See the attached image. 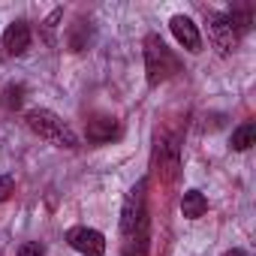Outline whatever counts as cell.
I'll return each instance as SVG.
<instances>
[{
	"label": "cell",
	"mask_w": 256,
	"mask_h": 256,
	"mask_svg": "<svg viewBox=\"0 0 256 256\" xmlns=\"http://www.w3.org/2000/svg\"><path fill=\"white\" fill-rule=\"evenodd\" d=\"M64 18V10H54L48 18H46V40L52 42V34H54V28H58V22Z\"/></svg>",
	"instance_id": "17"
},
{
	"label": "cell",
	"mask_w": 256,
	"mask_h": 256,
	"mask_svg": "<svg viewBox=\"0 0 256 256\" xmlns=\"http://www.w3.org/2000/svg\"><path fill=\"white\" fill-rule=\"evenodd\" d=\"M169 30H172V36H175V42L184 46L190 54H199V52H202V34H199L196 22H193L190 16H172V18H169Z\"/></svg>",
	"instance_id": "7"
},
{
	"label": "cell",
	"mask_w": 256,
	"mask_h": 256,
	"mask_svg": "<svg viewBox=\"0 0 256 256\" xmlns=\"http://www.w3.org/2000/svg\"><path fill=\"white\" fill-rule=\"evenodd\" d=\"M22 102H24V84L22 82H10L4 88V108L16 112V108H22Z\"/></svg>",
	"instance_id": "14"
},
{
	"label": "cell",
	"mask_w": 256,
	"mask_h": 256,
	"mask_svg": "<svg viewBox=\"0 0 256 256\" xmlns=\"http://www.w3.org/2000/svg\"><path fill=\"white\" fill-rule=\"evenodd\" d=\"M42 253H46V247L40 241H24L18 247V256H42Z\"/></svg>",
	"instance_id": "16"
},
{
	"label": "cell",
	"mask_w": 256,
	"mask_h": 256,
	"mask_svg": "<svg viewBox=\"0 0 256 256\" xmlns=\"http://www.w3.org/2000/svg\"><path fill=\"white\" fill-rule=\"evenodd\" d=\"M124 256H148V226L124 241Z\"/></svg>",
	"instance_id": "13"
},
{
	"label": "cell",
	"mask_w": 256,
	"mask_h": 256,
	"mask_svg": "<svg viewBox=\"0 0 256 256\" xmlns=\"http://www.w3.org/2000/svg\"><path fill=\"white\" fill-rule=\"evenodd\" d=\"M226 18H229V24L238 30V36H244V34L253 28V10H250V6H232V10L226 12Z\"/></svg>",
	"instance_id": "12"
},
{
	"label": "cell",
	"mask_w": 256,
	"mask_h": 256,
	"mask_svg": "<svg viewBox=\"0 0 256 256\" xmlns=\"http://www.w3.org/2000/svg\"><path fill=\"white\" fill-rule=\"evenodd\" d=\"M118 136H120V126H118V120L112 114H94L88 120V142L106 145V142H112Z\"/></svg>",
	"instance_id": "9"
},
{
	"label": "cell",
	"mask_w": 256,
	"mask_h": 256,
	"mask_svg": "<svg viewBox=\"0 0 256 256\" xmlns=\"http://www.w3.org/2000/svg\"><path fill=\"white\" fill-rule=\"evenodd\" d=\"M229 145H232V151H247V148H253V145H256V124H253V120L238 124L235 130H232Z\"/></svg>",
	"instance_id": "11"
},
{
	"label": "cell",
	"mask_w": 256,
	"mask_h": 256,
	"mask_svg": "<svg viewBox=\"0 0 256 256\" xmlns=\"http://www.w3.org/2000/svg\"><path fill=\"white\" fill-rule=\"evenodd\" d=\"M181 169V148L169 133H160L154 142V172L163 181H175Z\"/></svg>",
	"instance_id": "4"
},
{
	"label": "cell",
	"mask_w": 256,
	"mask_h": 256,
	"mask_svg": "<svg viewBox=\"0 0 256 256\" xmlns=\"http://www.w3.org/2000/svg\"><path fill=\"white\" fill-rule=\"evenodd\" d=\"M66 244L82 256H106V235L94 226H72L66 229Z\"/></svg>",
	"instance_id": "6"
},
{
	"label": "cell",
	"mask_w": 256,
	"mask_h": 256,
	"mask_svg": "<svg viewBox=\"0 0 256 256\" xmlns=\"http://www.w3.org/2000/svg\"><path fill=\"white\" fill-rule=\"evenodd\" d=\"M16 193V178L12 175H0V202H6Z\"/></svg>",
	"instance_id": "15"
},
{
	"label": "cell",
	"mask_w": 256,
	"mask_h": 256,
	"mask_svg": "<svg viewBox=\"0 0 256 256\" xmlns=\"http://www.w3.org/2000/svg\"><path fill=\"white\" fill-rule=\"evenodd\" d=\"M30 42H34V34H30V24H28L24 18L12 22V24L4 30V36H0V46H4V52L12 54V58H22V54L30 48Z\"/></svg>",
	"instance_id": "8"
},
{
	"label": "cell",
	"mask_w": 256,
	"mask_h": 256,
	"mask_svg": "<svg viewBox=\"0 0 256 256\" xmlns=\"http://www.w3.org/2000/svg\"><path fill=\"white\" fill-rule=\"evenodd\" d=\"M205 24H208V36H211V42H214V48H217L220 54H232V52L238 48L241 36H238V30L229 24L226 12L205 10Z\"/></svg>",
	"instance_id": "5"
},
{
	"label": "cell",
	"mask_w": 256,
	"mask_h": 256,
	"mask_svg": "<svg viewBox=\"0 0 256 256\" xmlns=\"http://www.w3.org/2000/svg\"><path fill=\"white\" fill-rule=\"evenodd\" d=\"M181 214H184L187 220L205 217V214H208V199H205V193L196 190V187L184 190V193H181Z\"/></svg>",
	"instance_id": "10"
},
{
	"label": "cell",
	"mask_w": 256,
	"mask_h": 256,
	"mask_svg": "<svg viewBox=\"0 0 256 256\" xmlns=\"http://www.w3.org/2000/svg\"><path fill=\"white\" fill-rule=\"evenodd\" d=\"M148 226V178H139L124 196L120 205V235L130 238L133 232Z\"/></svg>",
	"instance_id": "3"
},
{
	"label": "cell",
	"mask_w": 256,
	"mask_h": 256,
	"mask_svg": "<svg viewBox=\"0 0 256 256\" xmlns=\"http://www.w3.org/2000/svg\"><path fill=\"white\" fill-rule=\"evenodd\" d=\"M24 124H28L30 133H36L40 139H46V142H52L58 148H66V151H76L78 148L76 130H72V126L60 114H54L52 108H30L24 114Z\"/></svg>",
	"instance_id": "1"
},
{
	"label": "cell",
	"mask_w": 256,
	"mask_h": 256,
	"mask_svg": "<svg viewBox=\"0 0 256 256\" xmlns=\"http://www.w3.org/2000/svg\"><path fill=\"white\" fill-rule=\"evenodd\" d=\"M223 256H247V253H244V250H241V247H232V250H226V253H223Z\"/></svg>",
	"instance_id": "18"
},
{
	"label": "cell",
	"mask_w": 256,
	"mask_h": 256,
	"mask_svg": "<svg viewBox=\"0 0 256 256\" xmlns=\"http://www.w3.org/2000/svg\"><path fill=\"white\" fill-rule=\"evenodd\" d=\"M142 46H145V78H148L151 88H157V84H163V82H169L172 76L181 72L178 54L163 42L160 34H148Z\"/></svg>",
	"instance_id": "2"
}]
</instances>
